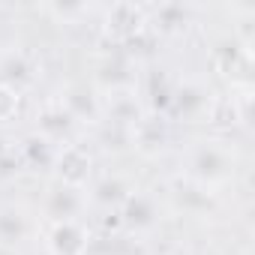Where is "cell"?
I'll list each match as a JSON object with an SVG mask.
<instances>
[{
	"mask_svg": "<svg viewBox=\"0 0 255 255\" xmlns=\"http://www.w3.org/2000/svg\"><path fill=\"white\" fill-rule=\"evenodd\" d=\"M87 195L81 189H72V186H60L54 183L45 198H42V216L51 222H69V219H81L87 213Z\"/></svg>",
	"mask_w": 255,
	"mask_h": 255,
	"instance_id": "cell-9",
	"label": "cell"
},
{
	"mask_svg": "<svg viewBox=\"0 0 255 255\" xmlns=\"http://www.w3.org/2000/svg\"><path fill=\"white\" fill-rule=\"evenodd\" d=\"M147 30V6L141 3H111L102 12V36L111 39V45H126L138 33Z\"/></svg>",
	"mask_w": 255,
	"mask_h": 255,
	"instance_id": "cell-4",
	"label": "cell"
},
{
	"mask_svg": "<svg viewBox=\"0 0 255 255\" xmlns=\"http://www.w3.org/2000/svg\"><path fill=\"white\" fill-rule=\"evenodd\" d=\"M192 21V9L186 3H159L147 6V30L153 36H174L183 33Z\"/></svg>",
	"mask_w": 255,
	"mask_h": 255,
	"instance_id": "cell-14",
	"label": "cell"
},
{
	"mask_svg": "<svg viewBox=\"0 0 255 255\" xmlns=\"http://www.w3.org/2000/svg\"><path fill=\"white\" fill-rule=\"evenodd\" d=\"M51 174H54V183L84 192L90 186V180L96 177L93 150L87 144H81V141H69V144L57 147L54 150V162H51Z\"/></svg>",
	"mask_w": 255,
	"mask_h": 255,
	"instance_id": "cell-2",
	"label": "cell"
},
{
	"mask_svg": "<svg viewBox=\"0 0 255 255\" xmlns=\"http://www.w3.org/2000/svg\"><path fill=\"white\" fill-rule=\"evenodd\" d=\"M30 234H33V222H30V213L24 207H18V204L0 207V246H3V249H15Z\"/></svg>",
	"mask_w": 255,
	"mask_h": 255,
	"instance_id": "cell-15",
	"label": "cell"
},
{
	"mask_svg": "<svg viewBox=\"0 0 255 255\" xmlns=\"http://www.w3.org/2000/svg\"><path fill=\"white\" fill-rule=\"evenodd\" d=\"M210 102H213V93L204 84H198V81H177L165 117L174 114V117H186V120H207Z\"/></svg>",
	"mask_w": 255,
	"mask_h": 255,
	"instance_id": "cell-11",
	"label": "cell"
},
{
	"mask_svg": "<svg viewBox=\"0 0 255 255\" xmlns=\"http://www.w3.org/2000/svg\"><path fill=\"white\" fill-rule=\"evenodd\" d=\"M21 96H24V93L12 90V87H6V84H0V126H3V123H12V120L18 117V111H21Z\"/></svg>",
	"mask_w": 255,
	"mask_h": 255,
	"instance_id": "cell-19",
	"label": "cell"
},
{
	"mask_svg": "<svg viewBox=\"0 0 255 255\" xmlns=\"http://www.w3.org/2000/svg\"><path fill=\"white\" fill-rule=\"evenodd\" d=\"M117 219H120V228H126L129 234H147L159 225L162 219V201L156 192L150 189H132L129 198H126L117 210Z\"/></svg>",
	"mask_w": 255,
	"mask_h": 255,
	"instance_id": "cell-5",
	"label": "cell"
},
{
	"mask_svg": "<svg viewBox=\"0 0 255 255\" xmlns=\"http://www.w3.org/2000/svg\"><path fill=\"white\" fill-rule=\"evenodd\" d=\"M144 114H147V108H144V99H141V93L135 87L114 90V93L102 96V120H108V123L132 129Z\"/></svg>",
	"mask_w": 255,
	"mask_h": 255,
	"instance_id": "cell-12",
	"label": "cell"
},
{
	"mask_svg": "<svg viewBox=\"0 0 255 255\" xmlns=\"http://www.w3.org/2000/svg\"><path fill=\"white\" fill-rule=\"evenodd\" d=\"M237 150L228 141L219 138H201L195 144L186 147L183 153V180L207 189V192H219L222 186H228L237 174Z\"/></svg>",
	"mask_w": 255,
	"mask_h": 255,
	"instance_id": "cell-1",
	"label": "cell"
},
{
	"mask_svg": "<svg viewBox=\"0 0 255 255\" xmlns=\"http://www.w3.org/2000/svg\"><path fill=\"white\" fill-rule=\"evenodd\" d=\"M54 150L57 147H51L45 138H39L36 132L30 135V138H24V144H21V165H27V168H51V162H54Z\"/></svg>",
	"mask_w": 255,
	"mask_h": 255,
	"instance_id": "cell-18",
	"label": "cell"
},
{
	"mask_svg": "<svg viewBox=\"0 0 255 255\" xmlns=\"http://www.w3.org/2000/svg\"><path fill=\"white\" fill-rule=\"evenodd\" d=\"M48 12L63 18V21H69V18H78L84 12H90V6H84V3H54V6H48Z\"/></svg>",
	"mask_w": 255,
	"mask_h": 255,
	"instance_id": "cell-20",
	"label": "cell"
},
{
	"mask_svg": "<svg viewBox=\"0 0 255 255\" xmlns=\"http://www.w3.org/2000/svg\"><path fill=\"white\" fill-rule=\"evenodd\" d=\"M75 129H78V123L63 111V105L57 99L45 102L36 111V135L45 138L51 147H63V144L75 141Z\"/></svg>",
	"mask_w": 255,
	"mask_h": 255,
	"instance_id": "cell-10",
	"label": "cell"
},
{
	"mask_svg": "<svg viewBox=\"0 0 255 255\" xmlns=\"http://www.w3.org/2000/svg\"><path fill=\"white\" fill-rule=\"evenodd\" d=\"M168 201H171V207L180 210L183 216H207V210H213V204H216V192H207V189H201V186L183 180V183H177V186L171 189Z\"/></svg>",
	"mask_w": 255,
	"mask_h": 255,
	"instance_id": "cell-16",
	"label": "cell"
},
{
	"mask_svg": "<svg viewBox=\"0 0 255 255\" xmlns=\"http://www.w3.org/2000/svg\"><path fill=\"white\" fill-rule=\"evenodd\" d=\"M135 186L126 180L123 174H102V177H93L90 186L84 189L87 195V207H102L105 213H117L120 204L129 198Z\"/></svg>",
	"mask_w": 255,
	"mask_h": 255,
	"instance_id": "cell-13",
	"label": "cell"
},
{
	"mask_svg": "<svg viewBox=\"0 0 255 255\" xmlns=\"http://www.w3.org/2000/svg\"><path fill=\"white\" fill-rule=\"evenodd\" d=\"M33 78H36V72H33V63L24 51H3L0 54V84L24 93L33 84Z\"/></svg>",
	"mask_w": 255,
	"mask_h": 255,
	"instance_id": "cell-17",
	"label": "cell"
},
{
	"mask_svg": "<svg viewBox=\"0 0 255 255\" xmlns=\"http://www.w3.org/2000/svg\"><path fill=\"white\" fill-rule=\"evenodd\" d=\"M210 66L231 90H249L252 87V54L246 48H240L231 36H222L213 42Z\"/></svg>",
	"mask_w": 255,
	"mask_h": 255,
	"instance_id": "cell-3",
	"label": "cell"
},
{
	"mask_svg": "<svg viewBox=\"0 0 255 255\" xmlns=\"http://www.w3.org/2000/svg\"><path fill=\"white\" fill-rule=\"evenodd\" d=\"M90 246H93V231L81 219L51 222L45 228L48 255H90Z\"/></svg>",
	"mask_w": 255,
	"mask_h": 255,
	"instance_id": "cell-8",
	"label": "cell"
},
{
	"mask_svg": "<svg viewBox=\"0 0 255 255\" xmlns=\"http://www.w3.org/2000/svg\"><path fill=\"white\" fill-rule=\"evenodd\" d=\"M0 150H3V147H0Z\"/></svg>",
	"mask_w": 255,
	"mask_h": 255,
	"instance_id": "cell-21",
	"label": "cell"
},
{
	"mask_svg": "<svg viewBox=\"0 0 255 255\" xmlns=\"http://www.w3.org/2000/svg\"><path fill=\"white\" fill-rule=\"evenodd\" d=\"M171 144V126H168V117L165 114H144L132 129H129V150L147 156V159H156L168 150Z\"/></svg>",
	"mask_w": 255,
	"mask_h": 255,
	"instance_id": "cell-7",
	"label": "cell"
},
{
	"mask_svg": "<svg viewBox=\"0 0 255 255\" xmlns=\"http://www.w3.org/2000/svg\"><path fill=\"white\" fill-rule=\"evenodd\" d=\"M57 102L78 126H99L102 123V93L90 81H69L60 90Z\"/></svg>",
	"mask_w": 255,
	"mask_h": 255,
	"instance_id": "cell-6",
	"label": "cell"
}]
</instances>
